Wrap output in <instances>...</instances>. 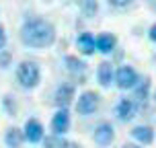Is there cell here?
I'll use <instances>...</instances> for the list:
<instances>
[{
  "label": "cell",
  "instance_id": "cell-1",
  "mask_svg": "<svg viewBox=\"0 0 156 148\" xmlns=\"http://www.w3.org/2000/svg\"><path fill=\"white\" fill-rule=\"evenodd\" d=\"M19 37H21V43L25 47H31V49H45V47H51L55 43V27L54 23H49L47 19H41V16H33V19H27L19 31Z\"/></svg>",
  "mask_w": 156,
  "mask_h": 148
},
{
  "label": "cell",
  "instance_id": "cell-2",
  "mask_svg": "<svg viewBox=\"0 0 156 148\" xmlns=\"http://www.w3.org/2000/svg\"><path fill=\"white\" fill-rule=\"evenodd\" d=\"M15 78H16V82H19L21 88L33 91V88H37L39 82H41V68H39V64L33 62V60H23V62L16 66Z\"/></svg>",
  "mask_w": 156,
  "mask_h": 148
},
{
  "label": "cell",
  "instance_id": "cell-3",
  "mask_svg": "<svg viewBox=\"0 0 156 148\" xmlns=\"http://www.w3.org/2000/svg\"><path fill=\"white\" fill-rule=\"evenodd\" d=\"M101 107V95L97 91H82L76 99V113L78 115H93L94 111Z\"/></svg>",
  "mask_w": 156,
  "mask_h": 148
},
{
  "label": "cell",
  "instance_id": "cell-4",
  "mask_svg": "<svg viewBox=\"0 0 156 148\" xmlns=\"http://www.w3.org/2000/svg\"><path fill=\"white\" fill-rule=\"evenodd\" d=\"M138 80H140L138 70L133 66H129V64H123V66H119L115 70V82L113 85L119 91H132L133 86L138 85Z\"/></svg>",
  "mask_w": 156,
  "mask_h": 148
},
{
  "label": "cell",
  "instance_id": "cell-5",
  "mask_svg": "<svg viewBox=\"0 0 156 148\" xmlns=\"http://www.w3.org/2000/svg\"><path fill=\"white\" fill-rule=\"evenodd\" d=\"M74 101H76V86L72 85V82H62V85L55 86L54 103L58 109H68Z\"/></svg>",
  "mask_w": 156,
  "mask_h": 148
},
{
  "label": "cell",
  "instance_id": "cell-6",
  "mask_svg": "<svg viewBox=\"0 0 156 148\" xmlns=\"http://www.w3.org/2000/svg\"><path fill=\"white\" fill-rule=\"evenodd\" d=\"M113 140H115V128H113L111 121H101V124L94 125V130H93V142L97 144V146L107 148V146L113 144Z\"/></svg>",
  "mask_w": 156,
  "mask_h": 148
},
{
  "label": "cell",
  "instance_id": "cell-7",
  "mask_svg": "<svg viewBox=\"0 0 156 148\" xmlns=\"http://www.w3.org/2000/svg\"><path fill=\"white\" fill-rule=\"evenodd\" d=\"M150 95H152V78L150 76H140L138 85L132 88V99H133V103L138 105V109L148 103Z\"/></svg>",
  "mask_w": 156,
  "mask_h": 148
},
{
  "label": "cell",
  "instance_id": "cell-8",
  "mask_svg": "<svg viewBox=\"0 0 156 148\" xmlns=\"http://www.w3.org/2000/svg\"><path fill=\"white\" fill-rule=\"evenodd\" d=\"M43 136H45L43 124H41L39 119H35V117H29V119L25 121V125H23L25 142H29V144H39V142L43 140Z\"/></svg>",
  "mask_w": 156,
  "mask_h": 148
},
{
  "label": "cell",
  "instance_id": "cell-9",
  "mask_svg": "<svg viewBox=\"0 0 156 148\" xmlns=\"http://www.w3.org/2000/svg\"><path fill=\"white\" fill-rule=\"evenodd\" d=\"M136 113H138V105L133 103L132 97H121L119 101H117L115 105V115L119 121H123V124H127V121H132L133 117H136Z\"/></svg>",
  "mask_w": 156,
  "mask_h": 148
},
{
  "label": "cell",
  "instance_id": "cell-10",
  "mask_svg": "<svg viewBox=\"0 0 156 148\" xmlns=\"http://www.w3.org/2000/svg\"><path fill=\"white\" fill-rule=\"evenodd\" d=\"M70 125H72L70 111L68 109H55L54 117H51V132L58 134V136H66V134L70 132Z\"/></svg>",
  "mask_w": 156,
  "mask_h": 148
},
{
  "label": "cell",
  "instance_id": "cell-11",
  "mask_svg": "<svg viewBox=\"0 0 156 148\" xmlns=\"http://www.w3.org/2000/svg\"><path fill=\"white\" fill-rule=\"evenodd\" d=\"M129 134H132V138L136 140V144H140V146H150V144L156 140L154 128H152V125H146V124L133 125Z\"/></svg>",
  "mask_w": 156,
  "mask_h": 148
},
{
  "label": "cell",
  "instance_id": "cell-12",
  "mask_svg": "<svg viewBox=\"0 0 156 148\" xmlns=\"http://www.w3.org/2000/svg\"><path fill=\"white\" fill-rule=\"evenodd\" d=\"M97 80H99V85L103 88H111L113 82H115V66L111 62H101L99 64V68H97Z\"/></svg>",
  "mask_w": 156,
  "mask_h": 148
},
{
  "label": "cell",
  "instance_id": "cell-13",
  "mask_svg": "<svg viewBox=\"0 0 156 148\" xmlns=\"http://www.w3.org/2000/svg\"><path fill=\"white\" fill-rule=\"evenodd\" d=\"M94 47H97V52L103 56H109L115 52L117 47V37L113 35V33H101V35H97L94 37Z\"/></svg>",
  "mask_w": 156,
  "mask_h": 148
},
{
  "label": "cell",
  "instance_id": "cell-14",
  "mask_svg": "<svg viewBox=\"0 0 156 148\" xmlns=\"http://www.w3.org/2000/svg\"><path fill=\"white\" fill-rule=\"evenodd\" d=\"M41 144H43V148H82L78 142H72V140H68L66 136H58V134L43 136Z\"/></svg>",
  "mask_w": 156,
  "mask_h": 148
},
{
  "label": "cell",
  "instance_id": "cell-15",
  "mask_svg": "<svg viewBox=\"0 0 156 148\" xmlns=\"http://www.w3.org/2000/svg\"><path fill=\"white\" fill-rule=\"evenodd\" d=\"M76 49H78V54H82V56H93L94 52H97L93 33H88V31L80 33L76 37Z\"/></svg>",
  "mask_w": 156,
  "mask_h": 148
},
{
  "label": "cell",
  "instance_id": "cell-16",
  "mask_svg": "<svg viewBox=\"0 0 156 148\" xmlns=\"http://www.w3.org/2000/svg\"><path fill=\"white\" fill-rule=\"evenodd\" d=\"M64 64H66V70L70 72V74H76V76H82L86 72V66L88 64L84 60H80L78 56H66L64 58Z\"/></svg>",
  "mask_w": 156,
  "mask_h": 148
},
{
  "label": "cell",
  "instance_id": "cell-17",
  "mask_svg": "<svg viewBox=\"0 0 156 148\" xmlns=\"http://www.w3.org/2000/svg\"><path fill=\"white\" fill-rule=\"evenodd\" d=\"M23 142H25V138H23V130L21 128L12 125V128H8L6 132H4V144L8 148H21Z\"/></svg>",
  "mask_w": 156,
  "mask_h": 148
},
{
  "label": "cell",
  "instance_id": "cell-18",
  "mask_svg": "<svg viewBox=\"0 0 156 148\" xmlns=\"http://www.w3.org/2000/svg\"><path fill=\"white\" fill-rule=\"evenodd\" d=\"M2 109H4V113H6V115H10V117H15V115H16V111H19V105H16L15 95L6 93L4 97H2Z\"/></svg>",
  "mask_w": 156,
  "mask_h": 148
},
{
  "label": "cell",
  "instance_id": "cell-19",
  "mask_svg": "<svg viewBox=\"0 0 156 148\" xmlns=\"http://www.w3.org/2000/svg\"><path fill=\"white\" fill-rule=\"evenodd\" d=\"M97 0H82V13L84 16H94L97 15Z\"/></svg>",
  "mask_w": 156,
  "mask_h": 148
},
{
  "label": "cell",
  "instance_id": "cell-20",
  "mask_svg": "<svg viewBox=\"0 0 156 148\" xmlns=\"http://www.w3.org/2000/svg\"><path fill=\"white\" fill-rule=\"evenodd\" d=\"M10 60H12V56L2 49V52H0V68H2V70H4V68H8V66H10Z\"/></svg>",
  "mask_w": 156,
  "mask_h": 148
},
{
  "label": "cell",
  "instance_id": "cell-21",
  "mask_svg": "<svg viewBox=\"0 0 156 148\" xmlns=\"http://www.w3.org/2000/svg\"><path fill=\"white\" fill-rule=\"evenodd\" d=\"M109 2V6H113V8H125V6H129L133 0H107Z\"/></svg>",
  "mask_w": 156,
  "mask_h": 148
},
{
  "label": "cell",
  "instance_id": "cell-22",
  "mask_svg": "<svg viewBox=\"0 0 156 148\" xmlns=\"http://www.w3.org/2000/svg\"><path fill=\"white\" fill-rule=\"evenodd\" d=\"M6 47V33H4V27L0 25V52Z\"/></svg>",
  "mask_w": 156,
  "mask_h": 148
},
{
  "label": "cell",
  "instance_id": "cell-23",
  "mask_svg": "<svg viewBox=\"0 0 156 148\" xmlns=\"http://www.w3.org/2000/svg\"><path fill=\"white\" fill-rule=\"evenodd\" d=\"M148 37H150V41H154L156 43V23L150 27V31H148Z\"/></svg>",
  "mask_w": 156,
  "mask_h": 148
},
{
  "label": "cell",
  "instance_id": "cell-24",
  "mask_svg": "<svg viewBox=\"0 0 156 148\" xmlns=\"http://www.w3.org/2000/svg\"><path fill=\"white\" fill-rule=\"evenodd\" d=\"M121 148H142V146H140V144H132V142H129V144H123Z\"/></svg>",
  "mask_w": 156,
  "mask_h": 148
},
{
  "label": "cell",
  "instance_id": "cell-25",
  "mask_svg": "<svg viewBox=\"0 0 156 148\" xmlns=\"http://www.w3.org/2000/svg\"><path fill=\"white\" fill-rule=\"evenodd\" d=\"M150 99H152V101L156 103V88H154V91H152V95H150Z\"/></svg>",
  "mask_w": 156,
  "mask_h": 148
}]
</instances>
